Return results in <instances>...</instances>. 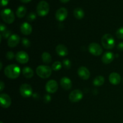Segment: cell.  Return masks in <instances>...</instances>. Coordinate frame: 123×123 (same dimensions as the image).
I'll list each match as a JSON object with an SVG mask.
<instances>
[{"label":"cell","instance_id":"6da1fadb","mask_svg":"<svg viewBox=\"0 0 123 123\" xmlns=\"http://www.w3.org/2000/svg\"><path fill=\"white\" fill-rule=\"evenodd\" d=\"M20 73V68L16 64L8 65L4 69V74L7 78L10 79H16L19 76Z\"/></svg>","mask_w":123,"mask_h":123},{"label":"cell","instance_id":"7a4b0ae2","mask_svg":"<svg viewBox=\"0 0 123 123\" xmlns=\"http://www.w3.org/2000/svg\"><path fill=\"white\" fill-rule=\"evenodd\" d=\"M102 46L105 49H111L114 48L115 44V41L114 37L110 34H106L102 37Z\"/></svg>","mask_w":123,"mask_h":123},{"label":"cell","instance_id":"3957f363","mask_svg":"<svg viewBox=\"0 0 123 123\" xmlns=\"http://www.w3.org/2000/svg\"><path fill=\"white\" fill-rule=\"evenodd\" d=\"M36 73L37 75L41 78L46 79L50 77L52 74V68L48 66L41 65L36 68Z\"/></svg>","mask_w":123,"mask_h":123},{"label":"cell","instance_id":"277c9868","mask_svg":"<svg viewBox=\"0 0 123 123\" xmlns=\"http://www.w3.org/2000/svg\"><path fill=\"white\" fill-rule=\"evenodd\" d=\"M1 16L4 22L8 24H11L14 20V14L10 8H5L1 12Z\"/></svg>","mask_w":123,"mask_h":123},{"label":"cell","instance_id":"5b68a950","mask_svg":"<svg viewBox=\"0 0 123 123\" xmlns=\"http://www.w3.org/2000/svg\"><path fill=\"white\" fill-rule=\"evenodd\" d=\"M49 12V5L46 1H41L37 6V13L40 16L47 15Z\"/></svg>","mask_w":123,"mask_h":123},{"label":"cell","instance_id":"8992f818","mask_svg":"<svg viewBox=\"0 0 123 123\" xmlns=\"http://www.w3.org/2000/svg\"><path fill=\"white\" fill-rule=\"evenodd\" d=\"M89 52L95 56H99L103 52V49L100 44L97 43H91L89 44Z\"/></svg>","mask_w":123,"mask_h":123},{"label":"cell","instance_id":"52a82bcc","mask_svg":"<svg viewBox=\"0 0 123 123\" xmlns=\"http://www.w3.org/2000/svg\"><path fill=\"white\" fill-rule=\"evenodd\" d=\"M19 92L22 97H29L32 94V87L29 84H24L20 86Z\"/></svg>","mask_w":123,"mask_h":123},{"label":"cell","instance_id":"ba28073f","mask_svg":"<svg viewBox=\"0 0 123 123\" xmlns=\"http://www.w3.org/2000/svg\"><path fill=\"white\" fill-rule=\"evenodd\" d=\"M83 97V93L80 90H74L69 94V100L72 102H78Z\"/></svg>","mask_w":123,"mask_h":123},{"label":"cell","instance_id":"9c48e42d","mask_svg":"<svg viewBox=\"0 0 123 123\" xmlns=\"http://www.w3.org/2000/svg\"><path fill=\"white\" fill-rule=\"evenodd\" d=\"M58 88V83L55 80H50L46 84V90L49 93H55Z\"/></svg>","mask_w":123,"mask_h":123},{"label":"cell","instance_id":"30bf717a","mask_svg":"<svg viewBox=\"0 0 123 123\" xmlns=\"http://www.w3.org/2000/svg\"><path fill=\"white\" fill-rule=\"evenodd\" d=\"M0 103L1 107L3 108H8L10 106L12 103L10 97L7 94H1L0 95Z\"/></svg>","mask_w":123,"mask_h":123},{"label":"cell","instance_id":"8fae6325","mask_svg":"<svg viewBox=\"0 0 123 123\" xmlns=\"http://www.w3.org/2000/svg\"><path fill=\"white\" fill-rule=\"evenodd\" d=\"M16 60L20 64H26L29 61V56L27 53L24 51L18 52L15 56Z\"/></svg>","mask_w":123,"mask_h":123},{"label":"cell","instance_id":"7c38bea8","mask_svg":"<svg viewBox=\"0 0 123 123\" xmlns=\"http://www.w3.org/2000/svg\"><path fill=\"white\" fill-rule=\"evenodd\" d=\"M67 14H68V12H67V9L64 7H61L56 11V14H55V18L57 20L62 22L66 19V18L67 17Z\"/></svg>","mask_w":123,"mask_h":123},{"label":"cell","instance_id":"4fadbf2b","mask_svg":"<svg viewBox=\"0 0 123 123\" xmlns=\"http://www.w3.org/2000/svg\"><path fill=\"white\" fill-rule=\"evenodd\" d=\"M78 74L79 76L83 80H87L90 76V72L86 67L82 66L79 68L78 70Z\"/></svg>","mask_w":123,"mask_h":123},{"label":"cell","instance_id":"5bb4252c","mask_svg":"<svg viewBox=\"0 0 123 123\" xmlns=\"http://www.w3.org/2000/svg\"><path fill=\"white\" fill-rule=\"evenodd\" d=\"M19 41H20V37L17 34H13L8 38L7 44L10 48H14L19 44Z\"/></svg>","mask_w":123,"mask_h":123},{"label":"cell","instance_id":"9a60e30c","mask_svg":"<svg viewBox=\"0 0 123 123\" xmlns=\"http://www.w3.org/2000/svg\"><path fill=\"white\" fill-rule=\"evenodd\" d=\"M114 58H115V56H114V54L112 52H106L102 56V61L104 64H110L111 62H112Z\"/></svg>","mask_w":123,"mask_h":123},{"label":"cell","instance_id":"2e32d148","mask_svg":"<svg viewBox=\"0 0 123 123\" xmlns=\"http://www.w3.org/2000/svg\"><path fill=\"white\" fill-rule=\"evenodd\" d=\"M60 84L61 87L65 90H69L72 86L71 80L67 77H63L61 78L60 80Z\"/></svg>","mask_w":123,"mask_h":123},{"label":"cell","instance_id":"e0dca14e","mask_svg":"<svg viewBox=\"0 0 123 123\" xmlns=\"http://www.w3.org/2000/svg\"><path fill=\"white\" fill-rule=\"evenodd\" d=\"M32 26L28 22H24L20 26V31L24 35H30L32 32Z\"/></svg>","mask_w":123,"mask_h":123},{"label":"cell","instance_id":"ac0fdd59","mask_svg":"<svg viewBox=\"0 0 123 123\" xmlns=\"http://www.w3.org/2000/svg\"><path fill=\"white\" fill-rule=\"evenodd\" d=\"M56 52L59 56H65L68 54V49L67 47L62 44H58L56 47Z\"/></svg>","mask_w":123,"mask_h":123},{"label":"cell","instance_id":"d6986e66","mask_svg":"<svg viewBox=\"0 0 123 123\" xmlns=\"http://www.w3.org/2000/svg\"><path fill=\"white\" fill-rule=\"evenodd\" d=\"M109 82L113 85H118L121 82V76L117 73H112L109 76Z\"/></svg>","mask_w":123,"mask_h":123},{"label":"cell","instance_id":"ffe728a7","mask_svg":"<svg viewBox=\"0 0 123 123\" xmlns=\"http://www.w3.org/2000/svg\"><path fill=\"white\" fill-rule=\"evenodd\" d=\"M22 74L26 78H31L34 76V72L31 68L25 67L22 69Z\"/></svg>","mask_w":123,"mask_h":123},{"label":"cell","instance_id":"44dd1931","mask_svg":"<svg viewBox=\"0 0 123 123\" xmlns=\"http://www.w3.org/2000/svg\"><path fill=\"white\" fill-rule=\"evenodd\" d=\"M73 14L77 19H82L84 17V12L81 8H76L73 11Z\"/></svg>","mask_w":123,"mask_h":123},{"label":"cell","instance_id":"7402d4cb","mask_svg":"<svg viewBox=\"0 0 123 123\" xmlns=\"http://www.w3.org/2000/svg\"><path fill=\"white\" fill-rule=\"evenodd\" d=\"M26 13V8L24 6H19L16 10V15L18 18H22Z\"/></svg>","mask_w":123,"mask_h":123},{"label":"cell","instance_id":"603a6c76","mask_svg":"<svg viewBox=\"0 0 123 123\" xmlns=\"http://www.w3.org/2000/svg\"><path fill=\"white\" fill-rule=\"evenodd\" d=\"M105 82V79L102 76H98L93 80V84L95 86H100L103 85Z\"/></svg>","mask_w":123,"mask_h":123},{"label":"cell","instance_id":"cb8c5ba5","mask_svg":"<svg viewBox=\"0 0 123 123\" xmlns=\"http://www.w3.org/2000/svg\"><path fill=\"white\" fill-rule=\"evenodd\" d=\"M42 59L43 62L46 64H49L52 61L51 55H50L49 53L47 52H44L42 54Z\"/></svg>","mask_w":123,"mask_h":123},{"label":"cell","instance_id":"d4e9b609","mask_svg":"<svg viewBox=\"0 0 123 123\" xmlns=\"http://www.w3.org/2000/svg\"><path fill=\"white\" fill-rule=\"evenodd\" d=\"M62 67V64L60 61H55L53 63L52 66V69L54 71H58Z\"/></svg>","mask_w":123,"mask_h":123},{"label":"cell","instance_id":"484cf974","mask_svg":"<svg viewBox=\"0 0 123 123\" xmlns=\"http://www.w3.org/2000/svg\"><path fill=\"white\" fill-rule=\"evenodd\" d=\"M62 64H63V66L64 67V68H66V69H69V68H70L71 66H72L71 61L69 60H68V59H64L63 60V62H62Z\"/></svg>","mask_w":123,"mask_h":123},{"label":"cell","instance_id":"4316f807","mask_svg":"<svg viewBox=\"0 0 123 123\" xmlns=\"http://www.w3.org/2000/svg\"><path fill=\"white\" fill-rule=\"evenodd\" d=\"M22 45L26 48H30V46H31V42H30V41L26 38H22Z\"/></svg>","mask_w":123,"mask_h":123},{"label":"cell","instance_id":"83f0119b","mask_svg":"<svg viewBox=\"0 0 123 123\" xmlns=\"http://www.w3.org/2000/svg\"><path fill=\"white\" fill-rule=\"evenodd\" d=\"M117 37L120 39H123V27H121L117 31Z\"/></svg>","mask_w":123,"mask_h":123},{"label":"cell","instance_id":"f1b7e54d","mask_svg":"<svg viewBox=\"0 0 123 123\" xmlns=\"http://www.w3.org/2000/svg\"><path fill=\"white\" fill-rule=\"evenodd\" d=\"M10 34H11V31L8 30H6L5 31H4L3 32H1V36H2L3 38H9Z\"/></svg>","mask_w":123,"mask_h":123},{"label":"cell","instance_id":"f546056e","mask_svg":"<svg viewBox=\"0 0 123 123\" xmlns=\"http://www.w3.org/2000/svg\"><path fill=\"white\" fill-rule=\"evenodd\" d=\"M36 19V14L35 13H33V12H31L30 14L28 15L27 16V20H29V21H33L35 19Z\"/></svg>","mask_w":123,"mask_h":123},{"label":"cell","instance_id":"4dcf8cb0","mask_svg":"<svg viewBox=\"0 0 123 123\" xmlns=\"http://www.w3.org/2000/svg\"><path fill=\"white\" fill-rule=\"evenodd\" d=\"M6 58H7V60H12V59H13L14 58V53L12 51L7 52V54H6Z\"/></svg>","mask_w":123,"mask_h":123},{"label":"cell","instance_id":"1f68e13d","mask_svg":"<svg viewBox=\"0 0 123 123\" xmlns=\"http://www.w3.org/2000/svg\"><path fill=\"white\" fill-rule=\"evenodd\" d=\"M43 99H44V102H45V103H49V102H50V100H51V97L50 96V95L46 94L44 96Z\"/></svg>","mask_w":123,"mask_h":123},{"label":"cell","instance_id":"d6a6232c","mask_svg":"<svg viewBox=\"0 0 123 123\" xmlns=\"http://www.w3.org/2000/svg\"><path fill=\"white\" fill-rule=\"evenodd\" d=\"M9 0H1V5L2 7L6 6L8 4Z\"/></svg>","mask_w":123,"mask_h":123},{"label":"cell","instance_id":"836d02e7","mask_svg":"<svg viewBox=\"0 0 123 123\" xmlns=\"http://www.w3.org/2000/svg\"><path fill=\"white\" fill-rule=\"evenodd\" d=\"M117 49L120 51H123V42H121L118 44Z\"/></svg>","mask_w":123,"mask_h":123},{"label":"cell","instance_id":"e575fe53","mask_svg":"<svg viewBox=\"0 0 123 123\" xmlns=\"http://www.w3.org/2000/svg\"><path fill=\"white\" fill-rule=\"evenodd\" d=\"M6 30H7V29H6V25H4L2 23H1V25H0V30H1V32H3V31H5Z\"/></svg>","mask_w":123,"mask_h":123},{"label":"cell","instance_id":"d590c367","mask_svg":"<svg viewBox=\"0 0 123 123\" xmlns=\"http://www.w3.org/2000/svg\"><path fill=\"white\" fill-rule=\"evenodd\" d=\"M4 84L3 82L1 80V82H0V91H2V90H3L4 88Z\"/></svg>","mask_w":123,"mask_h":123},{"label":"cell","instance_id":"8d00e7d4","mask_svg":"<svg viewBox=\"0 0 123 123\" xmlns=\"http://www.w3.org/2000/svg\"><path fill=\"white\" fill-rule=\"evenodd\" d=\"M22 2H24V3H28L30 1H31V0H20Z\"/></svg>","mask_w":123,"mask_h":123},{"label":"cell","instance_id":"74e56055","mask_svg":"<svg viewBox=\"0 0 123 123\" xmlns=\"http://www.w3.org/2000/svg\"><path fill=\"white\" fill-rule=\"evenodd\" d=\"M70 0H60V1L62 2H63V3H66V2H68Z\"/></svg>","mask_w":123,"mask_h":123},{"label":"cell","instance_id":"f35d334b","mask_svg":"<svg viewBox=\"0 0 123 123\" xmlns=\"http://www.w3.org/2000/svg\"><path fill=\"white\" fill-rule=\"evenodd\" d=\"M0 64H1V67H0V70L2 69V62H0Z\"/></svg>","mask_w":123,"mask_h":123},{"label":"cell","instance_id":"ab89813d","mask_svg":"<svg viewBox=\"0 0 123 123\" xmlns=\"http://www.w3.org/2000/svg\"><path fill=\"white\" fill-rule=\"evenodd\" d=\"M0 123H2V122H1Z\"/></svg>","mask_w":123,"mask_h":123},{"label":"cell","instance_id":"60d3db41","mask_svg":"<svg viewBox=\"0 0 123 123\" xmlns=\"http://www.w3.org/2000/svg\"></svg>","mask_w":123,"mask_h":123}]
</instances>
